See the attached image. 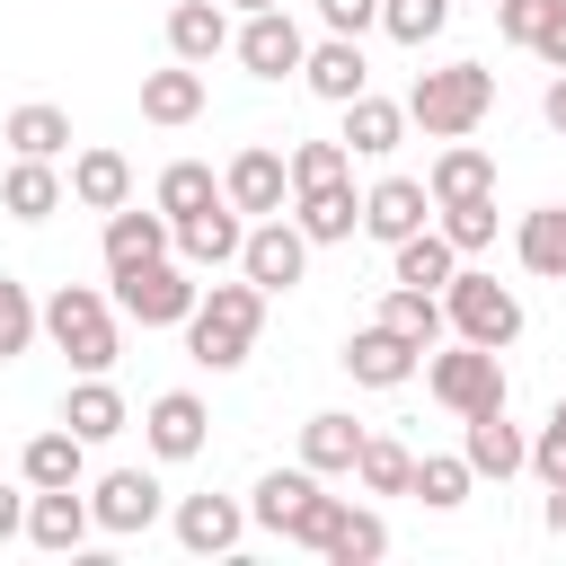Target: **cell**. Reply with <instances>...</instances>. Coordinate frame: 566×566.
Here are the masks:
<instances>
[{
    "label": "cell",
    "instance_id": "17",
    "mask_svg": "<svg viewBox=\"0 0 566 566\" xmlns=\"http://www.w3.org/2000/svg\"><path fill=\"white\" fill-rule=\"evenodd\" d=\"M221 195L248 212V221H265V212H283L292 203V177H283V150H265V142H248L230 168H221Z\"/></svg>",
    "mask_w": 566,
    "mask_h": 566
},
{
    "label": "cell",
    "instance_id": "12",
    "mask_svg": "<svg viewBox=\"0 0 566 566\" xmlns=\"http://www.w3.org/2000/svg\"><path fill=\"white\" fill-rule=\"evenodd\" d=\"M88 486H27V548H44V557H80L88 548Z\"/></svg>",
    "mask_w": 566,
    "mask_h": 566
},
{
    "label": "cell",
    "instance_id": "24",
    "mask_svg": "<svg viewBox=\"0 0 566 566\" xmlns=\"http://www.w3.org/2000/svg\"><path fill=\"white\" fill-rule=\"evenodd\" d=\"M71 203H88V212H115V203H133V159L124 150H106V142H88L80 159H71Z\"/></svg>",
    "mask_w": 566,
    "mask_h": 566
},
{
    "label": "cell",
    "instance_id": "30",
    "mask_svg": "<svg viewBox=\"0 0 566 566\" xmlns=\"http://www.w3.org/2000/svg\"><path fill=\"white\" fill-rule=\"evenodd\" d=\"M398 133H407V106H389V97H371V88L345 97V133H336V142H345L354 159H389Z\"/></svg>",
    "mask_w": 566,
    "mask_h": 566
},
{
    "label": "cell",
    "instance_id": "7",
    "mask_svg": "<svg viewBox=\"0 0 566 566\" xmlns=\"http://www.w3.org/2000/svg\"><path fill=\"white\" fill-rule=\"evenodd\" d=\"M424 371V389L451 407V416H486V407H504V363H495V345H442V354H424L416 363Z\"/></svg>",
    "mask_w": 566,
    "mask_h": 566
},
{
    "label": "cell",
    "instance_id": "49",
    "mask_svg": "<svg viewBox=\"0 0 566 566\" xmlns=\"http://www.w3.org/2000/svg\"><path fill=\"white\" fill-rule=\"evenodd\" d=\"M539 522H548V531H557V539H566V478H557V486H548V513H539Z\"/></svg>",
    "mask_w": 566,
    "mask_h": 566
},
{
    "label": "cell",
    "instance_id": "14",
    "mask_svg": "<svg viewBox=\"0 0 566 566\" xmlns=\"http://www.w3.org/2000/svg\"><path fill=\"white\" fill-rule=\"evenodd\" d=\"M142 442H150V460H195V451L212 442V407H203L195 389H159V398L142 407Z\"/></svg>",
    "mask_w": 566,
    "mask_h": 566
},
{
    "label": "cell",
    "instance_id": "21",
    "mask_svg": "<svg viewBox=\"0 0 566 566\" xmlns=\"http://www.w3.org/2000/svg\"><path fill=\"white\" fill-rule=\"evenodd\" d=\"M62 424H71L80 442H115V433L133 424V407H124V389H115L106 371H80L71 398H62Z\"/></svg>",
    "mask_w": 566,
    "mask_h": 566
},
{
    "label": "cell",
    "instance_id": "10",
    "mask_svg": "<svg viewBox=\"0 0 566 566\" xmlns=\"http://www.w3.org/2000/svg\"><path fill=\"white\" fill-rule=\"evenodd\" d=\"M336 363H345V380H354V389H407V380H416V363H424V345H407L389 318H371V327H354V336H345V354H336Z\"/></svg>",
    "mask_w": 566,
    "mask_h": 566
},
{
    "label": "cell",
    "instance_id": "48",
    "mask_svg": "<svg viewBox=\"0 0 566 566\" xmlns=\"http://www.w3.org/2000/svg\"><path fill=\"white\" fill-rule=\"evenodd\" d=\"M539 115H548V133H566V71L548 80V97H539Z\"/></svg>",
    "mask_w": 566,
    "mask_h": 566
},
{
    "label": "cell",
    "instance_id": "35",
    "mask_svg": "<svg viewBox=\"0 0 566 566\" xmlns=\"http://www.w3.org/2000/svg\"><path fill=\"white\" fill-rule=\"evenodd\" d=\"M380 318H389L407 345H424V354L451 336V318H442V292H407V283H389V292H380Z\"/></svg>",
    "mask_w": 566,
    "mask_h": 566
},
{
    "label": "cell",
    "instance_id": "44",
    "mask_svg": "<svg viewBox=\"0 0 566 566\" xmlns=\"http://www.w3.org/2000/svg\"><path fill=\"white\" fill-rule=\"evenodd\" d=\"M486 9H495V35L531 53V35H539V18H548V0H486Z\"/></svg>",
    "mask_w": 566,
    "mask_h": 566
},
{
    "label": "cell",
    "instance_id": "3",
    "mask_svg": "<svg viewBox=\"0 0 566 566\" xmlns=\"http://www.w3.org/2000/svg\"><path fill=\"white\" fill-rule=\"evenodd\" d=\"M44 336H53V354H62L71 371H115V354H124V310H115L97 283H62V292L44 301Z\"/></svg>",
    "mask_w": 566,
    "mask_h": 566
},
{
    "label": "cell",
    "instance_id": "37",
    "mask_svg": "<svg viewBox=\"0 0 566 566\" xmlns=\"http://www.w3.org/2000/svg\"><path fill=\"white\" fill-rule=\"evenodd\" d=\"M380 548H389V522H380V513H371V504H345V513H336V531H327V548H318V557H327V566H371V557H380Z\"/></svg>",
    "mask_w": 566,
    "mask_h": 566
},
{
    "label": "cell",
    "instance_id": "15",
    "mask_svg": "<svg viewBox=\"0 0 566 566\" xmlns=\"http://www.w3.org/2000/svg\"><path fill=\"white\" fill-rule=\"evenodd\" d=\"M168 531H177L186 557H230V548L248 539V504H239V495H177Z\"/></svg>",
    "mask_w": 566,
    "mask_h": 566
},
{
    "label": "cell",
    "instance_id": "32",
    "mask_svg": "<svg viewBox=\"0 0 566 566\" xmlns=\"http://www.w3.org/2000/svg\"><path fill=\"white\" fill-rule=\"evenodd\" d=\"M513 256H522V274H539V283H566V203H539V212H522V230H513Z\"/></svg>",
    "mask_w": 566,
    "mask_h": 566
},
{
    "label": "cell",
    "instance_id": "46",
    "mask_svg": "<svg viewBox=\"0 0 566 566\" xmlns=\"http://www.w3.org/2000/svg\"><path fill=\"white\" fill-rule=\"evenodd\" d=\"M531 53H539L548 71H566V0H548V18H539V35H531Z\"/></svg>",
    "mask_w": 566,
    "mask_h": 566
},
{
    "label": "cell",
    "instance_id": "42",
    "mask_svg": "<svg viewBox=\"0 0 566 566\" xmlns=\"http://www.w3.org/2000/svg\"><path fill=\"white\" fill-rule=\"evenodd\" d=\"M283 177H292V195L301 186H327V177H354V150L345 142H292L283 150Z\"/></svg>",
    "mask_w": 566,
    "mask_h": 566
},
{
    "label": "cell",
    "instance_id": "9",
    "mask_svg": "<svg viewBox=\"0 0 566 566\" xmlns=\"http://www.w3.org/2000/svg\"><path fill=\"white\" fill-rule=\"evenodd\" d=\"M230 53H239L248 80H292L301 53H310V35H301L292 9H248V27H230Z\"/></svg>",
    "mask_w": 566,
    "mask_h": 566
},
{
    "label": "cell",
    "instance_id": "38",
    "mask_svg": "<svg viewBox=\"0 0 566 566\" xmlns=\"http://www.w3.org/2000/svg\"><path fill=\"white\" fill-rule=\"evenodd\" d=\"M168 221H186V212H203V203H221V177L203 168V159H168L159 168V195H150Z\"/></svg>",
    "mask_w": 566,
    "mask_h": 566
},
{
    "label": "cell",
    "instance_id": "34",
    "mask_svg": "<svg viewBox=\"0 0 566 566\" xmlns=\"http://www.w3.org/2000/svg\"><path fill=\"white\" fill-rule=\"evenodd\" d=\"M469 486H478V469H469L460 451H424V460H416V478H407V495H416L424 513H460V504H469Z\"/></svg>",
    "mask_w": 566,
    "mask_h": 566
},
{
    "label": "cell",
    "instance_id": "6",
    "mask_svg": "<svg viewBox=\"0 0 566 566\" xmlns=\"http://www.w3.org/2000/svg\"><path fill=\"white\" fill-rule=\"evenodd\" d=\"M106 283H115L106 301H115L133 327H186V310H195V292H203L186 256H150V265H124V274H106Z\"/></svg>",
    "mask_w": 566,
    "mask_h": 566
},
{
    "label": "cell",
    "instance_id": "47",
    "mask_svg": "<svg viewBox=\"0 0 566 566\" xmlns=\"http://www.w3.org/2000/svg\"><path fill=\"white\" fill-rule=\"evenodd\" d=\"M18 531H27V478L18 486L0 478V539H18Z\"/></svg>",
    "mask_w": 566,
    "mask_h": 566
},
{
    "label": "cell",
    "instance_id": "27",
    "mask_svg": "<svg viewBox=\"0 0 566 566\" xmlns=\"http://www.w3.org/2000/svg\"><path fill=\"white\" fill-rule=\"evenodd\" d=\"M363 433H371V424H354L345 407H318V416L301 424V469H318V478H354Z\"/></svg>",
    "mask_w": 566,
    "mask_h": 566
},
{
    "label": "cell",
    "instance_id": "39",
    "mask_svg": "<svg viewBox=\"0 0 566 566\" xmlns=\"http://www.w3.org/2000/svg\"><path fill=\"white\" fill-rule=\"evenodd\" d=\"M451 9H460V0H380V35L407 44V53H424V44L451 27Z\"/></svg>",
    "mask_w": 566,
    "mask_h": 566
},
{
    "label": "cell",
    "instance_id": "26",
    "mask_svg": "<svg viewBox=\"0 0 566 566\" xmlns=\"http://www.w3.org/2000/svg\"><path fill=\"white\" fill-rule=\"evenodd\" d=\"M451 274H460V248H451L433 221H424V230H407V239L389 248V283H407V292H442Z\"/></svg>",
    "mask_w": 566,
    "mask_h": 566
},
{
    "label": "cell",
    "instance_id": "16",
    "mask_svg": "<svg viewBox=\"0 0 566 566\" xmlns=\"http://www.w3.org/2000/svg\"><path fill=\"white\" fill-rule=\"evenodd\" d=\"M301 88H310V97H327V106H345V97H363V88H371V62H363V35H318V44L301 53Z\"/></svg>",
    "mask_w": 566,
    "mask_h": 566
},
{
    "label": "cell",
    "instance_id": "43",
    "mask_svg": "<svg viewBox=\"0 0 566 566\" xmlns=\"http://www.w3.org/2000/svg\"><path fill=\"white\" fill-rule=\"evenodd\" d=\"M522 469H531L539 486H557V478H566V398H557V407H548V424L531 433V460H522Z\"/></svg>",
    "mask_w": 566,
    "mask_h": 566
},
{
    "label": "cell",
    "instance_id": "36",
    "mask_svg": "<svg viewBox=\"0 0 566 566\" xmlns=\"http://www.w3.org/2000/svg\"><path fill=\"white\" fill-rule=\"evenodd\" d=\"M407 478H416V451H407L398 433H363V451H354V486H363V495H407Z\"/></svg>",
    "mask_w": 566,
    "mask_h": 566
},
{
    "label": "cell",
    "instance_id": "45",
    "mask_svg": "<svg viewBox=\"0 0 566 566\" xmlns=\"http://www.w3.org/2000/svg\"><path fill=\"white\" fill-rule=\"evenodd\" d=\"M318 27L327 35H363V27H380V0H318Z\"/></svg>",
    "mask_w": 566,
    "mask_h": 566
},
{
    "label": "cell",
    "instance_id": "19",
    "mask_svg": "<svg viewBox=\"0 0 566 566\" xmlns=\"http://www.w3.org/2000/svg\"><path fill=\"white\" fill-rule=\"evenodd\" d=\"M433 221V195H424V177H380L371 195H363V239H380V248H398L407 230H424Z\"/></svg>",
    "mask_w": 566,
    "mask_h": 566
},
{
    "label": "cell",
    "instance_id": "29",
    "mask_svg": "<svg viewBox=\"0 0 566 566\" xmlns=\"http://www.w3.org/2000/svg\"><path fill=\"white\" fill-rule=\"evenodd\" d=\"M0 142H9L18 159H62V150H71V115H62L53 97H27V106H9Z\"/></svg>",
    "mask_w": 566,
    "mask_h": 566
},
{
    "label": "cell",
    "instance_id": "18",
    "mask_svg": "<svg viewBox=\"0 0 566 566\" xmlns=\"http://www.w3.org/2000/svg\"><path fill=\"white\" fill-rule=\"evenodd\" d=\"M283 212L301 221V239H310V248H336V239H354V230H363V195H354V177L301 186V195H292Z\"/></svg>",
    "mask_w": 566,
    "mask_h": 566
},
{
    "label": "cell",
    "instance_id": "8",
    "mask_svg": "<svg viewBox=\"0 0 566 566\" xmlns=\"http://www.w3.org/2000/svg\"><path fill=\"white\" fill-rule=\"evenodd\" d=\"M239 274L274 301V292H292L301 274H310V239H301V221L292 212H265V221H248V239H239Z\"/></svg>",
    "mask_w": 566,
    "mask_h": 566
},
{
    "label": "cell",
    "instance_id": "13",
    "mask_svg": "<svg viewBox=\"0 0 566 566\" xmlns=\"http://www.w3.org/2000/svg\"><path fill=\"white\" fill-rule=\"evenodd\" d=\"M239 239H248V212L221 195V203H203V212H186V221H168V248L195 265V274H221V265H239Z\"/></svg>",
    "mask_w": 566,
    "mask_h": 566
},
{
    "label": "cell",
    "instance_id": "23",
    "mask_svg": "<svg viewBox=\"0 0 566 566\" xmlns=\"http://www.w3.org/2000/svg\"><path fill=\"white\" fill-rule=\"evenodd\" d=\"M212 53H230V9L221 0H177L168 9V62H212Z\"/></svg>",
    "mask_w": 566,
    "mask_h": 566
},
{
    "label": "cell",
    "instance_id": "31",
    "mask_svg": "<svg viewBox=\"0 0 566 566\" xmlns=\"http://www.w3.org/2000/svg\"><path fill=\"white\" fill-rule=\"evenodd\" d=\"M424 195L433 203H460V195H495V159L460 133V142H442V159L424 168Z\"/></svg>",
    "mask_w": 566,
    "mask_h": 566
},
{
    "label": "cell",
    "instance_id": "22",
    "mask_svg": "<svg viewBox=\"0 0 566 566\" xmlns=\"http://www.w3.org/2000/svg\"><path fill=\"white\" fill-rule=\"evenodd\" d=\"M18 478H27V486H88V442H80L71 424H44V433H27Z\"/></svg>",
    "mask_w": 566,
    "mask_h": 566
},
{
    "label": "cell",
    "instance_id": "25",
    "mask_svg": "<svg viewBox=\"0 0 566 566\" xmlns=\"http://www.w3.org/2000/svg\"><path fill=\"white\" fill-rule=\"evenodd\" d=\"M62 203H71V186H62L53 159H9V177H0V212L9 221H53Z\"/></svg>",
    "mask_w": 566,
    "mask_h": 566
},
{
    "label": "cell",
    "instance_id": "11",
    "mask_svg": "<svg viewBox=\"0 0 566 566\" xmlns=\"http://www.w3.org/2000/svg\"><path fill=\"white\" fill-rule=\"evenodd\" d=\"M159 504H168V486H159L150 469H106V478L88 486V522H97L106 539H133V531H150V522H159Z\"/></svg>",
    "mask_w": 566,
    "mask_h": 566
},
{
    "label": "cell",
    "instance_id": "5",
    "mask_svg": "<svg viewBox=\"0 0 566 566\" xmlns=\"http://www.w3.org/2000/svg\"><path fill=\"white\" fill-rule=\"evenodd\" d=\"M442 318H451V336L460 345H513L522 336V292L513 283H495V274H478V265H460L451 283H442Z\"/></svg>",
    "mask_w": 566,
    "mask_h": 566
},
{
    "label": "cell",
    "instance_id": "28",
    "mask_svg": "<svg viewBox=\"0 0 566 566\" xmlns=\"http://www.w3.org/2000/svg\"><path fill=\"white\" fill-rule=\"evenodd\" d=\"M150 256H168V212H159V203H150V212L115 203V212H106V274L150 265Z\"/></svg>",
    "mask_w": 566,
    "mask_h": 566
},
{
    "label": "cell",
    "instance_id": "2",
    "mask_svg": "<svg viewBox=\"0 0 566 566\" xmlns=\"http://www.w3.org/2000/svg\"><path fill=\"white\" fill-rule=\"evenodd\" d=\"M256 327H265V292H256L248 274H239V283H203L195 310H186V354H195L203 371H239L248 345H256Z\"/></svg>",
    "mask_w": 566,
    "mask_h": 566
},
{
    "label": "cell",
    "instance_id": "50",
    "mask_svg": "<svg viewBox=\"0 0 566 566\" xmlns=\"http://www.w3.org/2000/svg\"><path fill=\"white\" fill-rule=\"evenodd\" d=\"M239 9H283V0H239Z\"/></svg>",
    "mask_w": 566,
    "mask_h": 566
},
{
    "label": "cell",
    "instance_id": "1",
    "mask_svg": "<svg viewBox=\"0 0 566 566\" xmlns=\"http://www.w3.org/2000/svg\"><path fill=\"white\" fill-rule=\"evenodd\" d=\"M336 513H345V495H327L318 469H265V478L248 486V522L274 531V539H292V548H310V557L327 548Z\"/></svg>",
    "mask_w": 566,
    "mask_h": 566
},
{
    "label": "cell",
    "instance_id": "20",
    "mask_svg": "<svg viewBox=\"0 0 566 566\" xmlns=\"http://www.w3.org/2000/svg\"><path fill=\"white\" fill-rule=\"evenodd\" d=\"M460 460H469L478 478H513V469L531 460V433H522L504 407H486V416H460Z\"/></svg>",
    "mask_w": 566,
    "mask_h": 566
},
{
    "label": "cell",
    "instance_id": "4",
    "mask_svg": "<svg viewBox=\"0 0 566 566\" xmlns=\"http://www.w3.org/2000/svg\"><path fill=\"white\" fill-rule=\"evenodd\" d=\"M495 115V71L486 62H442V71H416L407 88V124H424L433 142H460Z\"/></svg>",
    "mask_w": 566,
    "mask_h": 566
},
{
    "label": "cell",
    "instance_id": "40",
    "mask_svg": "<svg viewBox=\"0 0 566 566\" xmlns=\"http://www.w3.org/2000/svg\"><path fill=\"white\" fill-rule=\"evenodd\" d=\"M433 230H442L460 256L495 248V195H460V203H433Z\"/></svg>",
    "mask_w": 566,
    "mask_h": 566
},
{
    "label": "cell",
    "instance_id": "33",
    "mask_svg": "<svg viewBox=\"0 0 566 566\" xmlns=\"http://www.w3.org/2000/svg\"><path fill=\"white\" fill-rule=\"evenodd\" d=\"M142 115H150V124H195V115H203V71H195V62L142 71Z\"/></svg>",
    "mask_w": 566,
    "mask_h": 566
},
{
    "label": "cell",
    "instance_id": "41",
    "mask_svg": "<svg viewBox=\"0 0 566 566\" xmlns=\"http://www.w3.org/2000/svg\"><path fill=\"white\" fill-rule=\"evenodd\" d=\"M35 336H44V301H35L18 274H0V363H18Z\"/></svg>",
    "mask_w": 566,
    "mask_h": 566
}]
</instances>
